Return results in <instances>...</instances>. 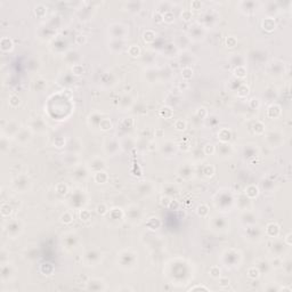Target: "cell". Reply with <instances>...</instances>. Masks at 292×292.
Returning a JSON list of instances; mask_svg holds the SVG:
<instances>
[{
    "label": "cell",
    "instance_id": "25",
    "mask_svg": "<svg viewBox=\"0 0 292 292\" xmlns=\"http://www.w3.org/2000/svg\"><path fill=\"white\" fill-rule=\"evenodd\" d=\"M203 152H204V154L205 155H211L216 152V147L212 144H207L205 146H204Z\"/></svg>",
    "mask_w": 292,
    "mask_h": 292
},
{
    "label": "cell",
    "instance_id": "24",
    "mask_svg": "<svg viewBox=\"0 0 292 292\" xmlns=\"http://www.w3.org/2000/svg\"><path fill=\"white\" fill-rule=\"evenodd\" d=\"M209 274L211 275L213 278H219L220 277V269H219L218 266H212L209 271Z\"/></svg>",
    "mask_w": 292,
    "mask_h": 292
},
{
    "label": "cell",
    "instance_id": "27",
    "mask_svg": "<svg viewBox=\"0 0 292 292\" xmlns=\"http://www.w3.org/2000/svg\"><path fill=\"white\" fill-rule=\"evenodd\" d=\"M96 210H97V212H98L99 215H102V216L106 215V213H107V211H109L107 207H106L104 203L98 204V205H97V208H96Z\"/></svg>",
    "mask_w": 292,
    "mask_h": 292
},
{
    "label": "cell",
    "instance_id": "33",
    "mask_svg": "<svg viewBox=\"0 0 292 292\" xmlns=\"http://www.w3.org/2000/svg\"><path fill=\"white\" fill-rule=\"evenodd\" d=\"M219 284L220 285H229V280L226 277H219Z\"/></svg>",
    "mask_w": 292,
    "mask_h": 292
},
{
    "label": "cell",
    "instance_id": "21",
    "mask_svg": "<svg viewBox=\"0 0 292 292\" xmlns=\"http://www.w3.org/2000/svg\"><path fill=\"white\" fill-rule=\"evenodd\" d=\"M155 39V33L151 30H147V31L144 33V41L145 43H152L154 41Z\"/></svg>",
    "mask_w": 292,
    "mask_h": 292
},
{
    "label": "cell",
    "instance_id": "4",
    "mask_svg": "<svg viewBox=\"0 0 292 292\" xmlns=\"http://www.w3.org/2000/svg\"><path fill=\"white\" fill-rule=\"evenodd\" d=\"M244 192H245V195L249 199H254V197H257L259 195V190H258V187L256 185H249Z\"/></svg>",
    "mask_w": 292,
    "mask_h": 292
},
{
    "label": "cell",
    "instance_id": "13",
    "mask_svg": "<svg viewBox=\"0 0 292 292\" xmlns=\"http://www.w3.org/2000/svg\"><path fill=\"white\" fill-rule=\"evenodd\" d=\"M11 212H13V208L8 203L1 204V215H2V217H8L9 215H11Z\"/></svg>",
    "mask_w": 292,
    "mask_h": 292
},
{
    "label": "cell",
    "instance_id": "9",
    "mask_svg": "<svg viewBox=\"0 0 292 292\" xmlns=\"http://www.w3.org/2000/svg\"><path fill=\"white\" fill-rule=\"evenodd\" d=\"M173 127H175V129H176L177 131H184L187 127V123H186V121H184L183 119H178L175 121Z\"/></svg>",
    "mask_w": 292,
    "mask_h": 292
},
{
    "label": "cell",
    "instance_id": "8",
    "mask_svg": "<svg viewBox=\"0 0 292 292\" xmlns=\"http://www.w3.org/2000/svg\"><path fill=\"white\" fill-rule=\"evenodd\" d=\"M182 77H183V79L185 81H188L193 77V70H192L190 66L183 67V70H182Z\"/></svg>",
    "mask_w": 292,
    "mask_h": 292
},
{
    "label": "cell",
    "instance_id": "19",
    "mask_svg": "<svg viewBox=\"0 0 292 292\" xmlns=\"http://www.w3.org/2000/svg\"><path fill=\"white\" fill-rule=\"evenodd\" d=\"M209 213V208L205 204H201L200 207L197 208V215L200 217H207Z\"/></svg>",
    "mask_w": 292,
    "mask_h": 292
},
{
    "label": "cell",
    "instance_id": "6",
    "mask_svg": "<svg viewBox=\"0 0 292 292\" xmlns=\"http://www.w3.org/2000/svg\"><path fill=\"white\" fill-rule=\"evenodd\" d=\"M94 179L97 184H104L109 180V176L105 171H97V173H94Z\"/></svg>",
    "mask_w": 292,
    "mask_h": 292
},
{
    "label": "cell",
    "instance_id": "22",
    "mask_svg": "<svg viewBox=\"0 0 292 292\" xmlns=\"http://www.w3.org/2000/svg\"><path fill=\"white\" fill-rule=\"evenodd\" d=\"M180 17H182V20H183V21H185V22L191 21V20L193 18L192 11H188V9H185V11H183V13H182V15H180Z\"/></svg>",
    "mask_w": 292,
    "mask_h": 292
},
{
    "label": "cell",
    "instance_id": "7",
    "mask_svg": "<svg viewBox=\"0 0 292 292\" xmlns=\"http://www.w3.org/2000/svg\"><path fill=\"white\" fill-rule=\"evenodd\" d=\"M274 113H276V116H280L281 115V106L277 105V104H273V105H271L269 107H268L267 110V115L271 118V119H273V116H274Z\"/></svg>",
    "mask_w": 292,
    "mask_h": 292
},
{
    "label": "cell",
    "instance_id": "26",
    "mask_svg": "<svg viewBox=\"0 0 292 292\" xmlns=\"http://www.w3.org/2000/svg\"><path fill=\"white\" fill-rule=\"evenodd\" d=\"M203 173L207 177H212L213 173H215V168H213L212 165H205L203 170Z\"/></svg>",
    "mask_w": 292,
    "mask_h": 292
},
{
    "label": "cell",
    "instance_id": "10",
    "mask_svg": "<svg viewBox=\"0 0 292 292\" xmlns=\"http://www.w3.org/2000/svg\"><path fill=\"white\" fill-rule=\"evenodd\" d=\"M128 54H129L131 57H138L141 55V48H139L137 45H131V46L128 48Z\"/></svg>",
    "mask_w": 292,
    "mask_h": 292
},
{
    "label": "cell",
    "instance_id": "28",
    "mask_svg": "<svg viewBox=\"0 0 292 292\" xmlns=\"http://www.w3.org/2000/svg\"><path fill=\"white\" fill-rule=\"evenodd\" d=\"M80 219L81 220H88V219H90V212L88 211V210H86V209H83V210H81L80 211Z\"/></svg>",
    "mask_w": 292,
    "mask_h": 292
},
{
    "label": "cell",
    "instance_id": "32",
    "mask_svg": "<svg viewBox=\"0 0 292 292\" xmlns=\"http://www.w3.org/2000/svg\"><path fill=\"white\" fill-rule=\"evenodd\" d=\"M191 7L193 8V9H201L202 4H201L200 1H192L191 2Z\"/></svg>",
    "mask_w": 292,
    "mask_h": 292
},
{
    "label": "cell",
    "instance_id": "3",
    "mask_svg": "<svg viewBox=\"0 0 292 292\" xmlns=\"http://www.w3.org/2000/svg\"><path fill=\"white\" fill-rule=\"evenodd\" d=\"M231 137H232V134L227 128H222L218 131V139H220L222 143H228L231 141Z\"/></svg>",
    "mask_w": 292,
    "mask_h": 292
},
{
    "label": "cell",
    "instance_id": "2",
    "mask_svg": "<svg viewBox=\"0 0 292 292\" xmlns=\"http://www.w3.org/2000/svg\"><path fill=\"white\" fill-rule=\"evenodd\" d=\"M261 26H263V28H264V30H266V31L272 32V31H274L275 29H276V23H275L274 18L266 17L264 21H263V23H261Z\"/></svg>",
    "mask_w": 292,
    "mask_h": 292
},
{
    "label": "cell",
    "instance_id": "12",
    "mask_svg": "<svg viewBox=\"0 0 292 292\" xmlns=\"http://www.w3.org/2000/svg\"><path fill=\"white\" fill-rule=\"evenodd\" d=\"M162 16H163V22H164V23L171 24V23H173V21H175V15H173V13L171 11H164V14H162Z\"/></svg>",
    "mask_w": 292,
    "mask_h": 292
},
{
    "label": "cell",
    "instance_id": "36",
    "mask_svg": "<svg viewBox=\"0 0 292 292\" xmlns=\"http://www.w3.org/2000/svg\"><path fill=\"white\" fill-rule=\"evenodd\" d=\"M188 88V83H187V81H184V82H182V83H179V89L180 90H186V89Z\"/></svg>",
    "mask_w": 292,
    "mask_h": 292
},
{
    "label": "cell",
    "instance_id": "20",
    "mask_svg": "<svg viewBox=\"0 0 292 292\" xmlns=\"http://www.w3.org/2000/svg\"><path fill=\"white\" fill-rule=\"evenodd\" d=\"M248 276L250 278H258L260 276V272L257 267H251L248 269Z\"/></svg>",
    "mask_w": 292,
    "mask_h": 292
},
{
    "label": "cell",
    "instance_id": "23",
    "mask_svg": "<svg viewBox=\"0 0 292 292\" xmlns=\"http://www.w3.org/2000/svg\"><path fill=\"white\" fill-rule=\"evenodd\" d=\"M72 72H73V74H75V75H81V74L85 72V69H83V66L80 65V64H74L73 67H72Z\"/></svg>",
    "mask_w": 292,
    "mask_h": 292
},
{
    "label": "cell",
    "instance_id": "17",
    "mask_svg": "<svg viewBox=\"0 0 292 292\" xmlns=\"http://www.w3.org/2000/svg\"><path fill=\"white\" fill-rule=\"evenodd\" d=\"M160 115L165 118V119L171 118V116H173V110H171V107H168V106L162 107V109L160 110Z\"/></svg>",
    "mask_w": 292,
    "mask_h": 292
},
{
    "label": "cell",
    "instance_id": "35",
    "mask_svg": "<svg viewBox=\"0 0 292 292\" xmlns=\"http://www.w3.org/2000/svg\"><path fill=\"white\" fill-rule=\"evenodd\" d=\"M196 290H204V291H209V289L203 286V285H199V286H194V288H191L190 291H196Z\"/></svg>",
    "mask_w": 292,
    "mask_h": 292
},
{
    "label": "cell",
    "instance_id": "30",
    "mask_svg": "<svg viewBox=\"0 0 292 292\" xmlns=\"http://www.w3.org/2000/svg\"><path fill=\"white\" fill-rule=\"evenodd\" d=\"M54 144H55V146H56V147L61 148V147H63V146H64V144H65V141H64V138L58 137L56 141H55V143H54Z\"/></svg>",
    "mask_w": 292,
    "mask_h": 292
},
{
    "label": "cell",
    "instance_id": "11",
    "mask_svg": "<svg viewBox=\"0 0 292 292\" xmlns=\"http://www.w3.org/2000/svg\"><path fill=\"white\" fill-rule=\"evenodd\" d=\"M60 219H61V222H63V224H65V225H69V224H71V222H73V216L71 215V212L65 211L63 215L61 216Z\"/></svg>",
    "mask_w": 292,
    "mask_h": 292
},
{
    "label": "cell",
    "instance_id": "1",
    "mask_svg": "<svg viewBox=\"0 0 292 292\" xmlns=\"http://www.w3.org/2000/svg\"><path fill=\"white\" fill-rule=\"evenodd\" d=\"M266 234L271 237H276L280 234V226L276 222H271L266 227Z\"/></svg>",
    "mask_w": 292,
    "mask_h": 292
},
{
    "label": "cell",
    "instance_id": "5",
    "mask_svg": "<svg viewBox=\"0 0 292 292\" xmlns=\"http://www.w3.org/2000/svg\"><path fill=\"white\" fill-rule=\"evenodd\" d=\"M14 48V43H13V40L8 37H4L1 39V49L4 52H9Z\"/></svg>",
    "mask_w": 292,
    "mask_h": 292
},
{
    "label": "cell",
    "instance_id": "18",
    "mask_svg": "<svg viewBox=\"0 0 292 292\" xmlns=\"http://www.w3.org/2000/svg\"><path fill=\"white\" fill-rule=\"evenodd\" d=\"M8 103H9V105H11V107H17L20 104H21V98L18 97V96L16 95H13L9 97V101H8Z\"/></svg>",
    "mask_w": 292,
    "mask_h": 292
},
{
    "label": "cell",
    "instance_id": "16",
    "mask_svg": "<svg viewBox=\"0 0 292 292\" xmlns=\"http://www.w3.org/2000/svg\"><path fill=\"white\" fill-rule=\"evenodd\" d=\"M265 131V126L264 123L260 122V121H257L254 126V133L256 135H263V133Z\"/></svg>",
    "mask_w": 292,
    "mask_h": 292
},
{
    "label": "cell",
    "instance_id": "34",
    "mask_svg": "<svg viewBox=\"0 0 292 292\" xmlns=\"http://www.w3.org/2000/svg\"><path fill=\"white\" fill-rule=\"evenodd\" d=\"M291 236H292L291 233H288V234H286V236H285V239H284L285 243H286V245H288V246H290L292 244V243H291Z\"/></svg>",
    "mask_w": 292,
    "mask_h": 292
},
{
    "label": "cell",
    "instance_id": "14",
    "mask_svg": "<svg viewBox=\"0 0 292 292\" xmlns=\"http://www.w3.org/2000/svg\"><path fill=\"white\" fill-rule=\"evenodd\" d=\"M234 75L237 78H241V79H243L244 77H246V70L245 67L243 66H237L234 69Z\"/></svg>",
    "mask_w": 292,
    "mask_h": 292
},
{
    "label": "cell",
    "instance_id": "15",
    "mask_svg": "<svg viewBox=\"0 0 292 292\" xmlns=\"http://www.w3.org/2000/svg\"><path fill=\"white\" fill-rule=\"evenodd\" d=\"M99 127H101L102 130L107 131L112 128V122H111L109 119H102L101 120V122H99Z\"/></svg>",
    "mask_w": 292,
    "mask_h": 292
},
{
    "label": "cell",
    "instance_id": "29",
    "mask_svg": "<svg viewBox=\"0 0 292 292\" xmlns=\"http://www.w3.org/2000/svg\"><path fill=\"white\" fill-rule=\"evenodd\" d=\"M226 43H227V46L228 47H235L236 46V43H237V40H236L234 37H228L227 38V40H226Z\"/></svg>",
    "mask_w": 292,
    "mask_h": 292
},
{
    "label": "cell",
    "instance_id": "31",
    "mask_svg": "<svg viewBox=\"0 0 292 292\" xmlns=\"http://www.w3.org/2000/svg\"><path fill=\"white\" fill-rule=\"evenodd\" d=\"M153 17H154L155 22H163V16H162V14L159 11H155L154 15H153Z\"/></svg>",
    "mask_w": 292,
    "mask_h": 292
}]
</instances>
